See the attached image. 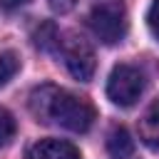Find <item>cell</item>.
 Segmentation results:
<instances>
[{
    "instance_id": "cell-1",
    "label": "cell",
    "mask_w": 159,
    "mask_h": 159,
    "mask_svg": "<svg viewBox=\"0 0 159 159\" xmlns=\"http://www.w3.org/2000/svg\"><path fill=\"white\" fill-rule=\"evenodd\" d=\"M30 109L37 117V122H50L77 134L87 132L97 119L94 107L84 97H77L52 84H45L30 94Z\"/></svg>"
},
{
    "instance_id": "cell-2",
    "label": "cell",
    "mask_w": 159,
    "mask_h": 159,
    "mask_svg": "<svg viewBox=\"0 0 159 159\" xmlns=\"http://www.w3.org/2000/svg\"><path fill=\"white\" fill-rule=\"evenodd\" d=\"M94 37L104 45H117L127 35V12L119 2H99L87 17Z\"/></svg>"
},
{
    "instance_id": "cell-3",
    "label": "cell",
    "mask_w": 159,
    "mask_h": 159,
    "mask_svg": "<svg viewBox=\"0 0 159 159\" xmlns=\"http://www.w3.org/2000/svg\"><path fill=\"white\" fill-rule=\"evenodd\" d=\"M144 75L134 65H117L107 77V97L117 107H132L144 92Z\"/></svg>"
},
{
    "instance_id": "cell-4",
    "label": "cell",
    "mask_w": 159,
    "mask_h": 159,
    "mask_svg": "<svg viewBox=\"0 0 159 159\" xmlns=\"http://www.w3.org/2000/svg\"><path fill=\"white\" fill-rule=\"evenodd\" d=\"M57 47H60V55H62L70 75L75 80H80V82H89L92 75H94V67H97L92 47L82 37H75V35H70L67 40H62Z\"/></svg>"
},
{
    "instance_id": "cell-5",
    "label": "cell",
    "mask_w": 159,
    "mask_h": 159,
    "mask_svg": "<svg viewBox=\"0 0 159 159\" xmlns=\"http://www.w3.org/2000/svg\"><path fill=\"white\" fill-rule=\"evenodd\" d=\"M25 159H82V157L80 149L65 139H40L27 149Z\"/></svg>"
},
{
    "instance_id": "cell-6",
    "label": "cell",
    "mask_w": 159,
    "mask_h": 159,
    "mask_svg": "<svg viewBox=\"0 0 159 159\" xmlns=\"http://www.w3.org/2000/svg\"><path fill=\"white\" fill-rule=\"evenodd\" d=\"M139 139L147 149L159 154V99H154L139 119Z\"/></svg>"
},
{
    "instance_id": "cell-7",
    "label": "cell",
    "mask_w": 159,
    "mask_h": 159,
    "mask_svg": "<svg viewBox=\"0 0 159 159\" xmlns=\"http://www.w3.org/2000/svg\"><path fill=\"white\" fill-rule=\"evenodd\" d=\"M107 152L112 159H132L134 154V139L124 127H112L107 134Z\"/></svg>"
},
{
    "instance_id": "cell-8",
    "label": "cell",
    "mask_w": 159,
    "mask_h": 159,
    "mask_svg": "<svg viewBox=\"0 0 159 159\" xmlns=\"http://www.w3.org/2000/svg\"><path fill=\"white\" fill-rule=\"evenodd\" d=\"M17 70H20L17 55H15V52H2V55H0V87L7 84V82L17 75Z\"/></svg>"
},
{
    "instance_id": "cell-9",
    "label": "cell",
    "mask_w": 159,
    "mask_h": 159,
    "mask_svg": "<svg viewBox=\"0 0 159 159\" xmlns=\"http://www.w3.org/2000/svg\"><path fill=\"white\" fill-rule=\"evenodd\" d=\"M17 132V124H15V117L7 112V109H0V147H7L12 142Z\"/></svg>"
},
{
    "instance_id": "cell-10",
    "label": "cell",
    "mask_w": 159,
    "mask_h": 159,
    "mask_svg": "<svg viewBox=\"0 0 159 159\" xmlns=\"http://www.w3.org/2000/svg\"><path fill=\"white\" fill-rule=\"evenodd\" d=\"M147 27L149 32L159 40V0H152L149 10H147Z\"/></svg>"
},
{
    "instance_id": "cell-11",
    "label": "cell",
    "mask_w": 159,
    "mask_h": 159,
    "mask_svg": "<svg viewBox=\"0 0 159 159\" xmlns=\"http://www.w3.org/2000/svg\"><path fill=\"white\" fill-rule=\"evenodd\" d=\"M47 2H50V7H52L55 12H60V15L70 12V10L77 5V0H47Z\"/></svg>"
},
{
    "instance_id": "cell-12",
    "label": "cell",
    "mask_w": 159,
    "mask_h": 159,
    "mask_svg": "<svg viewBox=\"0 0 159 159\" xmlns=\"http://www.w3.org/2000/svg\"><path fill=\"white\" fill-rule=\"evenodd\" d=\"M25 2H30V0H0V10H5V12H12V10L22 7Z\"/></svg>"
}]
</instances>
